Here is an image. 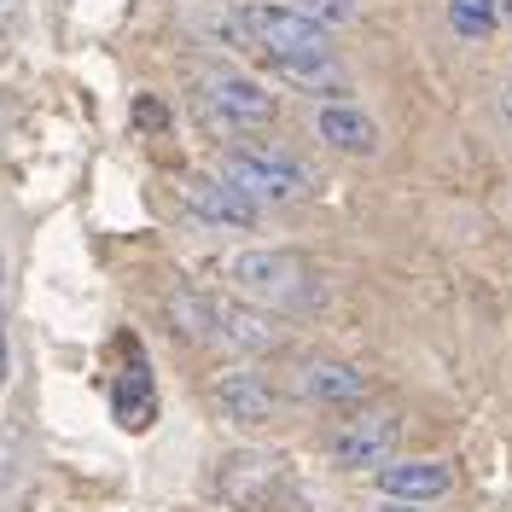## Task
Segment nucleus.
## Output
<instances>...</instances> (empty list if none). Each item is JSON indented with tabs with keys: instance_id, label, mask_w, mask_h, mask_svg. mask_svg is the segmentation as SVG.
<instances>
[{
	"instance_id": "aec40b11",
	"label": "nucleus",
	"mask_w": 512,
	"mask_h": 512,
	"mask_svg": "<svg viewBox=\"0 0 512 512\" xmlns=\"http://www.w3.org/2000/svg\"><path fill=\"white\" fill-rule=\"evenodd\" d=\"M501 6V30H512V0H495Z\"/></svg>"
},
{
	"instance_id": "6ab92c4d",
	"label": "nucleus",
	"mask_w": 512,
	"mask_h": 512,
	"mask_svg": "<svg viewBox=\"0 0 512 512\" xmlns=\"http://www.w3.org/2000/svg\"><path fill=\"white\" fill-rule=\"evenodd\" d=\"M12 18H18V0H0V30H12Z\"/></svg>"
},
{
	"instance_id": "2eb2a0df",
	"label": "nucleus",
	"mask_w": 512,
	"mask_h": 512,
	"mask_svg": "<svg viewBox=\"0 0 512 512\" xmlns=\"http://www.w3.org/2000/svg\"><path fill=\"white\" fill-rule=\"evenodd\" d=\"M286 82H297V88H309V94L320 99H344L350 94V76L338 70V59H297V64H274Z\"/></svg>"
},
{
	"instance_id": "4be33fe9",
	"label": "nucleus",
	"mask_w": 512,
	"mask_h": 512,
	"mask_svg": "<svg viewBox=\"0 0 512 512\" xmlns=\"http://www.w3.org/2000/svg\"><path fill=\"white\" fill-rule=\"evenodd\" d=\"M384 512H414V507H384Z\"/></svg>"
},
{
	"instance_id": "6e6552de",
	"label": "nucleus",
	"mask_w": 512,
	"mask_h": 512,
	"mask_svg": "<svg viewBox=\"0 0 512 512\" xmlns=\"http://www.w3.org/2000/svg\"><path fill=\"white\" fill-rule=\"evenodd\" d=\"M216 326H222V344H233L245 355H268L286 344V332L274 326V309L239 303V297H216Z\"/></svg>"
},
{
	"instance_id": "7ed1b4c3",
	"label": "nucleus",
	"mask_w": 512,
	"mask_h": 512,
	"mask_svg": "<svg viewBox=\"0 0 512 512\" xmlns=\"http://www.w3.org/2000/svg\"><path fill=\"white\" fill-rule=\"evenodd\" d=\"M192 99L204 111V123L222 128V134H245V128H268L280 117V99L268 94L262 82L239 76V70H198Z\"/></svg>"
},
{
	"instance_id": "9b49d317",
	"label": "nucleus",
	"mask_w": 512,
	"mask_h": 512,
	"mask_svg": "<svg viewBox=\"0 0 512 512\" xmlns=\"http://www.w3.org/2000/svg\"><path fill=\"white\" fill-rule=\"evenodd\" d=\"M216 408L233 425H268V419L280 414V396L268 390V379H256V373H222L216 379Z\"/></svg>"
},
{
	"instance_id": "39448f33",
	"label": "nucleus",
	"mask_w": 512,
	"mask_h": 512,
	"mask_svg": "<svg viewBox=\"0 0 512 512\" xmlns=\"http://www.w3.org/2000/svg\"><path fill=\"white\" fill-rule=\"evenodd\" d=\"M396 437H402V419L396 414H361V419H344L338 431H332V443L326 454L344 466V472H379L384 460L396 454Z\"/></svg>"
},
{
	"instance_id": "20e7f679",
	"label": "nucleus",
	"mask_w": 512,
	"mask_h": 512,
	"mask_svg": "<svg viewBox=\"0 0 512 512\" xmlns=\"http://www.w3.org/2000/svg\"><path fill=\"white\" fill-rule=\"evenodd\" d=\"M222 175L245 198H256V204H291V198H303V192L315 187L309 169L297 158H286L280 146H227Z\"/></svg>"
},
{
	"instance_id": "9d476101",
	"label": "nucleus",
	"mask_w": 512,
	"mask_h": 512,
	"mask_svg": "<svg viewBox=\"0 0 512 512\" xmlns=\"http://www.w3.org/2000/svg\"><path fill=\"white\" fill-rule=\"evenodd\" d=\"M373 483L390 501H437V495L454 489V466L448 460H384Z\"/></svg>"
},
{
	"instance_id": "0eeeda50",
	"label": "nucleus",
	"mask_w": 512,
	"mask_h": 512,
	"mask_svg": "<svg viewBox=\"0 0 512 512\" xmlns=\"http://www.w3.org/2000/svg\"><path fill=\"white\" fill-rule=\"evenodd\" d=\"M367 390H373V379L350 361H303L297 367V396L320 402V408H355V402H367Z\"/></svg>"
},
{
	"instance_id": "423d86ee",
	"label": "nucleus",
	"mask_w": 512,
	"mask_h": 512,
	"mask_svg": "<svg viewBox=\"0 0 512 512\" xmlns=\"http://www.w3.org/2000/svg\"><path fill=\"white\" fill-rule=\"evenodd\" d=\"M181 204L210 227H256V210H262V204L245 198L227 175H187V181H181Z\"/></svg>"
},
{
	"instance_id": "dca6fc26",
	"label": "nucleus",
	"mask_w": 512,
	"mask_h": 512,
	"mask_svg": "<svg viewBox=\"0 0 512 512\" xmlns=\"http://www.w3.org/2000/svg\"><path fill=\"white\" fill-rule=\"evenodd\" d=\"M448 24L466 41H483V35L501 30V6L495 0H448Z\"/></svg>"
},
{
	"instance_id": "f257e3e1",
	"label": "nucleus",
	"mask_w": 512,
	"mask_h": 512,
	"mask_svg": "<svg viewBox=\"0 0 512 512\" xmlns=\"http://www.w3.org/2000/svg\"><path fill=\"white\" fill-rule=\"evenodd\" d=\"M227 280L245 291L251 303L274 309V315H315L326 303V286L309 268V256L297 251H239L227 262Z\"/></svg>"
},
{
	"instance_id": "1a4fd4ad",
	"label": "nucleus",
	"mask_w": 512,
	"mask_h": 512,
	"mask_svg": "<svg viewBox=\"0 0 512 512\" xmlns=\"http://www.w3.org/2000/svg\"><path fill=\"white\" fill-rule=\"evenodd\" d=\"M315 134L332 146V152H344V158H373L379 152V128H373V117L361 111V105H350V99H326L315 111Z\"/></svg>"
},
{
	"instance_id": "ddd939ff",
	"label": "nucleus",
	"mask_w": 512,
	"mask_h": 512,
	"mask_svg": "<svg viewBox=\"0 0 512 512\" xmlns=\"http://www.w3.org/2000/svg\"><path fill=\"white\" fill-rule=\"evenodd\" d=\"M111 408L123 419V431H146L152 414H158V396H152V373H146V361H128V373L117 379L111 390Z\"/></svg>"
},
{
	"instance_id": "f3484780",
	"label": "nucleus",
	"mask_w": 512,
	"mask_h": 512,
	"mask_svg": "<svg viewBox=\"0 0 512 512\" xmlns=\"http://www.w3.org/2000/svg\"><path fill=\"white\" fill-rule=\"evenodd\" d=\"M297 12H309V18H320L326 30L332 24H350V18H361V0H291Z\"/></svg>"
},
{
	"instance_id": "f8f14e48",
	"label": "nucleus",
	"mask_w": 512,
	"mask_h": 512,
	"mask_svg": "<svg viewBox=\"0 0 512 512\" xmlns=\"http://www.w3.org/2000/svg\"><path fill=\"white\" fill-rule=\"evenodd\" d=\"M274 483H280V460L268 454H233L222 466V495L233 507H268Z\"/></svg>"
},
{
	"instance_id": "a211bd4d",
	"label": "nucleus",
	"mask_w": 512,
	"mask_h": 512,
	"mask_svg": "<svg viewBox=\"0 0 512 512\" xmlns=\"http://www.w3.org/2000/svg\"><path fill=\"white\" fill-rule=\"evenodd\" d=\"M0 384H6V280H0Z\"/></svg>"
},
{
	"instance_id": "f03ea898",
	"label": "nucleus",
	"mask_w": 512,
	"mask_h": 512,
	"mask_svg": "<svg viewBox=\"0 0 512 512\" xmlns=\"http://www.w3.org/2000/svg\"><path fill=\"white\" fill-rule=\"evenodd\" d=\"M251 53H262L268 64H297V59H332V35L320 18L297 12L291 0H239L233 6Z\"/></svg>"
},
{
	"instance_id": "412c9836",
	"label": "nucleus",
	"mask_w": 512,
	"mask_h": 512,
	"mask_svg": "<svg viewBox=\"0 0 512 512\" xmlns=\"http://www.w3.org/2000/svg\"><path fill=\"white\" fill-rule=\"evenodd\" d=\"M501 111H507V117H512V82H507V88H501Z\"/></svg>"
},
{
	"instance_id": "4468645a",
	"label": "nucleus",
	"mask_w": 512,
	"mask_h": 512,
	"mask_svg": "<svg viewBox=\"0 0 512 512\" xmlns=\"http://www.w3.org/2000/svg\"><path fill=\"white\" fill-rule=\"evenodd\" d=\"M169 326H175L181 338H192V344H210V338H222V326H216V297H210V291L181 286L175 297H169Z\"/></svg>"
}]
</instances>
